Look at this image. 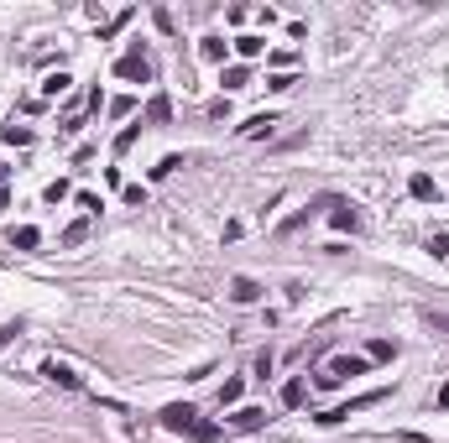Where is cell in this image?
<instances>
[{"label": "cell", "instance_id": "cell-1", "mask_svg": "<svg viewBox=\"0 0 449 443\" xmlns=\"http://www.w3.org/2000/svg\"><path fill=\"white\" fill-rule=\"evenodd\" d=\"M366 371H371V360H366V355H334V360L319 371V381H314V386H324V391H329V386L350 381V375H366Z\"/></svg>", "mask_w": 449, "mask_h": 443}, {"label": "cell", "instance_id": "cell-2", "mask_svg": "<svg viewBox=\"0 0 449 443\" xmlns=\"http://www.w3.org/2000/svg\"><path fill=\"white\" fill-rule=\"evenodd\" d=\"M115 73H120V79H131V83H146V79H152V58L142 52V42H131V52L115 63Z\"/></svg>", "mask_w": 449, "mask_h": 443}, {"label": "cell", "instance_id": "cell-3", "mask_svg": "<svg viewBox=\"0 0 449 443\" xmlns=\"http://www.w3.org/2000/svg\"><path fill=\"white\" fill-rule=\"evenodd\" d=\"M381 397H387V391H366V397H350V402H345V407L324 412V417H319V428H334V422H345V417H350V412H361V407H376Z\"/></svg>", "mask_w": 449, "mask_h": 443}, {"label": "cell", "instance_id": "cell-4", "mask_svg": "<svg viewBox=\"0 0 449 443\" xmlns=\"http://www.w3.org/2000/svg\"><path fill=\"white\" fill-rule=\"evenodd\" d=\"M193 422H199V412H193L189 402H173V407H162V428H173V433H193Z\"/></svg>", "mask_w": 449, "mask_h": 443}, {"label": "cell", "instance_id": "cell-5", "mask_svg": "<svg viewBox=\"0 0 449 443\" xmlns=\"http://www.w3.org/2000/svg\"><path fill=\"white\" fill-rule=\"evenodd\" d=\"M230 428H236V433H256V428H267V407H240L236 417H230Z\"/></svg>", "mask_w": 449, "mask_h": 443}, {"label": "cell", "instance_id": "cell-6", "mask_svg": "<svg viewBox=\"0 0 449 443\" xmlns=\"http://www.w3.org/2000/svg\"><path fill=\"white\" fill-rule=\"evenodd\" d=\"M167 120H173V99H167V94H152V99H146V126H167Z\"/></svg>", "mask_w": 449, "mask_h": 443}, {"label": "cell", "instance_id": "cell-7", "mask_svg": "<svg viewBox=\"0 0 449 443\" xmlns=\"http://www.w3.org/2000/svg\"><path fill=\"white\" fill-rule=\"evenodd\" d=\"M256 297H261V282H251V277H236V282H230V303L246 308V303H256Z\"/></svg>", "mask_w": 449, "mask_h": 443}, {"label": "cell", "instance_id": "cell-8", "mask_svg": "<svg viewBox=\"0 0 449 443\" xmlns=\"http://www.w3.org/2000/svg\"><path fill=\"white\" fill-rule=\"evenodd\" d=\"M42 375H48V381H58V386H68V391H79V386H84L79 375H73L68 365H58V360H48V365H42Z\"/></svg>", "mask_w": 449, "mask_h": 443}, {"label": "cell", "instance_id": "cell-9", "mask_svg": "<svg viewBox=\"0 0 449 443\" xmlns=\"http://www.w3.org/2000/svg\"><path fill=\"white\" fill-rule=\"evenodd\" d=\"M220 83H224V89H246V83H251V68H246V63H230V68L220 73Z\"/></svg>", "mask_w": 449, "mask_h": 443}, {"label": "cell", "instance_id": "cell-10", "mask_svg": "<svg viewBox=\"0 0 449 443\" xmlns=\"http://www.w3.org/2000/svg\"><path fill=\"white\" fill-rule=\"evenodd\" d=\"M329 219H334V230H350V235L361 230V214H355L350 204H334V214H329Z\"/></svg>", "mask_w": 449, "mask_h": 443}, {"label": "cell", "instance_id": "cell-11", "mask_svg": "<svg viewBox=\"0 0 449 443\" xmlns=\"http://www.w3.org/2000/svg\"><path fill=\"white\" fill-rule=\"evenodd\" d=\"M272 126H277L272 115H251L246 126H240V136H246V141H256V136H272Z\"/></svg>", "mask_w": 449, "mask_h": 443}, {"label": "cell", "instance_id": "cell-12", "mask_svg": "<svg viewBox=\"0 0 449 443\" xmlns=\"http://www.w3.org/2000/svg\"><path fill=\"white\" fill-rule=\"evenodd\" d=\"M408 193H413V199H439V188H434V177H423V173H413V183H408Z\"/></svg>", "mask_w": 449, "mask_h": 443}, {"label": "cell", "instance_id": "cell-13", "mask_svg": "<svg viewBox=\"0 0 449 443\" xmlns=\"http://www.w3.org/2000/svg\"><path fill=\"white\" fill-rule=\"evenodd\" d=\"M199 52H204L209 63H224V52H230V42H224V37H204V42H199Z\"/></svg>", "mask_w": 449, "mask_h": 443}, {"label": "cell", "instance_id": "cell-14", "mask_svg": "<svg viewBox=\"0 0 449 443\" xmlns=\"http://www.w3.org/2000/svg\"><path fill=\"white\" fill-rule=\"evenodd\" d=\"M303 391H308V386H303V375H293V381L283 386V407H303Z\"/></svg>", "mask_w": 449, "mask_h": 443}, {"label": "cell", "instance_id": "cell-15", "mask_svg": "<svg viewBox=\"0 0 449 443\" xmlns=\"http://www.w3.org/2000/svg\"><path fill=\"white\" fill-rule=\"evenodd\" d=\"M37 240H42V235H37L32 224H21V230H11V245H16V250H37Z\"/></svg>", "mask_w": 449, "mask_h": 443}, {"label": "cell", "instance_id": "cell-16", "mask_svg": "<svg viewBox=\"0 0 449 443\" xmlns=\"http://www.w3.org/2000/svg\"><path fill=\"white\" fill-rule=\"evenodd\" d=\"M261 47H267V37H236V52H240V58H256V52H261Z\"/></svg>", "mask_w": 449, "mask_h": 443}, {"label": "cell", "instance_id": "cell-17", "mask_svg": "<svg viewBox=\"0 0 449 443\" xmlns=\"http://www.w3.org/2000/svg\"><path fill=\"white\" fill-rule=\"evenodd\" d=\"M240 391H246V386H240L236 375H230V381L220 386V407H236V402H240Z\"/></svg>", "mask_w": 449, "mask_h": 443}, {"label": "cell", "instance_id": "cell-18", "mask_svg": "<svg viewBox=\"0 0 449 443\" xmlns=\"http://www.w3.org/2000/svg\"><path fill=\"white\" fill-rule=\"evenodd\" d=\"M392 355H397V344H392V339H371L366 360H392Z\"/></svg>", "mask_w": 449, "mask_h": 443}, {"label": "cell", "instance_id": "cell-19", "mask_svg": "<svg viewBox=\"0 0 449 443\" xmlns=\"http://www.w3.org/2000/svg\"><path fill=\"white\" fill-rule=\"evenodd\" d=\"M63 89H68V73H48V79H42V94H48V99L63 94Z\"/></svg>", "mask_w": 449, "mask_h": 443}, {"label": "cell", "instance_id": "cell-20", "mask_svg": "<svg viewBox=\"0 0 449 443\" xmlns=\"http://www.w3.org/2000/svg\"><path fill=\"white\" fill-rule=\"evenodd\" d=\"M0 141H11V146H26V141H32V130H26V126H6V130H0Z\"/></svg>", "mask_w": 449, "mask_h": 443}, {"label": "cell", "instance_id": "cell-21", "mask_svg": "<svg viewBox=\"0 0 449 443\" xmlns=\"http://www.w3.org/2000/svg\"><path fill=\"white\" fill-rule=\"evenodd\" d=\"M84 235H89V219H73V224H68V230H63V245H79V240H84Z\"/></svg>", "mask_w": 449, "mask_h": 443}, {"label": "cell", "instance_id": "cell-22", "mask_svg": "<svg viewBox=\"0 0 449 443\" xmlns=\"http://www.w3.org/2000/svg\"><path fill=\"white\" fill-rule=\"evenodd\" d=\"M136 136H142V126H126V130L115 136V152H131V146H136Z\"/></svg>", "mask_w": 449, "mask_h": 443}, {"label": "cell", "instance_id": "cell-23", "mask_svg": "<svg viewBox=\"0 0 449 443\" xmlns=\"http://www.w3.org/2000/svg\"><path fill=\"white\" fill-rule=\"evenodd\" d=\"M105 110H110V115H115V120H120V115H131V110H136V99H131V94H120V99H110V105H105Z\"/></svg>", "mask_w": 449, "mask_h": 443}, {"label": "cell", "instance_id": "cell-24", "mask_svg": "<svg viewBox=\"0 0 449 443\" xmlns=\"http://www.w3.org/2000/svg\"><path fill=\"white\" fill-rule=\"evenodd\" d=\"M189 438H199V443H209V438H220V428H214V422H193V433H189Z\"/></svg>", "mask_w": 449, "mask_h": 443}, {"label": "cell", "instance_id": "cell-25", "mask_svg": "<svg viewBox=\"0 0 449 443\" xmlns=\"http://www.w3.org/2000/svg\"><path fill=\"white\" fill-rule=\"evenodd\" d=\"M178 167H183V157H162V162H157V167H152V177H173V173H178Z\"/></svg>", "mask_w": 449, "mask_h": 443}, {"label": "cell", "instance_id": "cell-26", "mask_svg": "<svg viewBox=\"0 0 449 443\" xmlns=\"http://www.w3.org/2000/svg\"><path fill=\"white\" fill-rule=\"evenodd\" d=\"M293 83H298L293 73H272V79H267V89H272V94H283V89H293Z\"/></svg>", "mask_w": 449, "mask_h": 443}, {"label": "cell", "instance_id": "cell-27", "mask_svg": "<svg viewBox=\"0 0 449 443\" xmlns=\"http://www.w3.org/2000/svg\"><path fill=\"white\" fill-rule=\"evenodd\" d=\"M272 365H277V360H272V350H261V355H256V375H261V381L272 375Z\"/></svg>", "mask_w": 449, "mask_h": 443}, {"label": "cell", "instance_id": "cell-28", "mask_svg": "<svg viewBox=\"0 0 449 443\" xmlns=\"http://www.w3.org/2000/svg\"><path fill=\"white\" fill-rule=\"evenodd\" d=\"M68 193H73L68 183H48V204H63V199H68Z\"/></svg>", "mask_w": 449, "mask_h": 443}, {"label": "cell", "instance_id": "cell-29", "mask_svg": "<svg viewBox=\"0 0 449 443\" xmlns=\"http://www.w3.org/2000/svg\"><path fill=\"white\" fill-rule=\"evenodd\" d=\"M428 250H434V256H449V235H434V240H428Z\"/></svg>", "mask_w": 449, "mask_h": 443}, {"label": "cell", "instance_id": "cell-30", "mask_svg": "<svg viewBox=\"0 0 449 443\" xmlns=\"http://www.w3.org/2000/svg\"><path fill=\"white\" fill-rule=\"evenodd\" d=\"M11 339H16V328H11V324H0V350H6Z\"/></svg>", "mask_w": 449, "mask_h": 443}, {"label": "cell", "instance_id": "cell-31", "mask_svg": "<svg viewBox=\"0 0 449 443\" xmlns=\"http://www.w3.org/2000/svg\"><path fill=\"white\" fill-rule=\"evenodd\" d=\"M439 407H449V386H439Z\"/></svg>", "mask_w": 449, "mask_h": 443}, {"label": "cell", "instance_id": "cell-32", "mask_svg": "<svg viewBox=\"0 0 449 443\" xmlns=\"http://www.w3.org/2000/svg\"><path fill=\"white\" fill-rule=\"evenodd\" d=\"M6 173H11V167H6V162H0V188H6Z\"/></svg>", "mask_w": 449, "mask_h": 443}, {"label": "cell", "instance_id": "cell-33", "mask_svg": "<svg viewBox=\"0 0 449 443\" xmlns=\"http://www.w3.org/2000/svg\"><path fill=\"white\" fill-rule=\"evenodd\" d=\"M0 209H6V188H0Z\"/></svg>", "mask_w": 449, "mask_h": 443}]
</instances>
